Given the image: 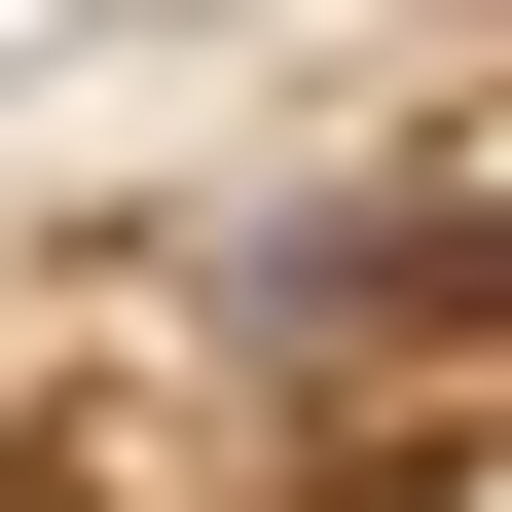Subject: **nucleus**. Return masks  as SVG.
<instances>
[]
</instances>
